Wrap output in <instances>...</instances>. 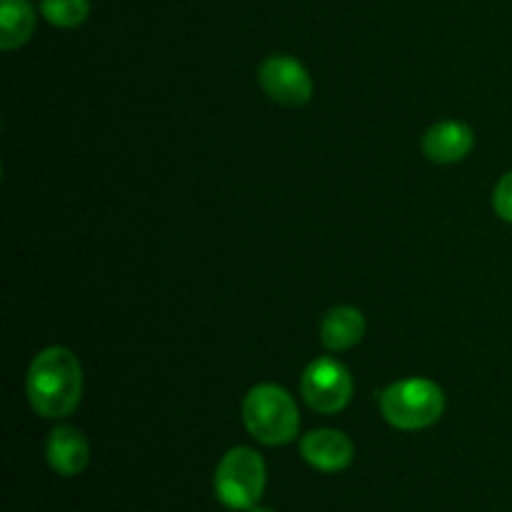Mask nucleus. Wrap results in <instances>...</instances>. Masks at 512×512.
Here are the masks:
<instances>
[{
  "label": "nucleus",
  "instance_id": "423d86ee",
  "mask_svg": "<svg viewBox=\"0 0 512 512\" xmlns=\"http://www.w3.org/2000/svg\"><path fill=\"white\" fill-rule=\"evenodd\" d=\"M258 83L270 100L285 108H300L313 98V78L293 55H268L258 68Z\"/></svg>",
  "mask_w": 512,
  "mask_h": 512
},
{
  "label": "nucleus",
  "instance_id": "7ed1b4c3",
  "mask_svg": "<svg viewBox=\"0 0 512 512\" xmlns=\"http://www.w3.org/2000/svg\"><path fill=\"white\" fill-rule=\"evenodd\" d=\"M385 423L395 430H425L445 413V393L430 378H405L388 385L378 398Z\"/></svg>",
  "mask_w": 512,
  "mask_h": 512
},
{
  "label": "nucleus",
  "instance_id": "20e7f679",
  "mask_svg": "<svg viewBox=\"0 0 512 512\" xmlns=\"http://www.w3.org/2000/svg\"><path fill=\"white\" fill-rule=\"evenodd\" d=\"M265 483H268L265 460L253 448L228 450L215 468L213 478L215 498L235 512L258 508Z\"/></svg>",
  "mask_w": 512,
  "mask_h": 512
},
{
  "label": "nucleus",
  "instance_id": "ddd939ff",
  "mask_svg": "<svg viewBox=\"0 0 512 512\" xmlns=\"http://www.w3.org/2000/svg\"><path fill=\"white\" fill-rule=\"evenodd\" d=\"M493 208H495V213H498L500 220L512 223V170L510 173H505L503 178L498 180V185H495Z\"/></svg>",
  "mask_w": 512,
  "mask_h": 512
},
{
  "label": "nucleus",
  "instance_id": "4468645a",
  "mask_svg": "<svg viewBox=\"0 0 512 512\" xmlns=\"http://www.w3.org/2000/svg\"><path fill=\"white\" fill-rule=\"evenodd\" d=\"M250 512H273V510H268V508H253Z\"/></svg>",
  "mask_w": 512,
  "mask_h": 512
},
{
  "label": "nucleus",
  "instance_id": "0eeeda50",
  "mask_svg": "<svg viewBox=\"0 0 512 512\" xmlns=\"http://www.w3.org/2000/svg\"><path fill=\"white\" fill-rule=\"evenodd\" d=\"M300 455H303L310 468L320 470V473H340V470L350 468V463H353L355 445L340 430L320 428L303 435Z\"/></svg>",
  "mask_w": 512,
  "mask_h": 512
},
{
  "label": "nucleus",
  "instance_id": "1a4fd4ad",
  "mask_svg": "<svg viewBox=\"0 0 512 512\" xmlns=\"http://www.w3.org/2000/svg\"><path fill=\"white\" fill-rule=\"evenodd\" d=\"M45 458H48L53 473L63 475V478H75L90 463L88 438L78 428H73V425H58L48 435Z\"/></svg>",
  "mask_w": 512,
  "mask_h": 512
},
{
  "label": "nucleus",
  "instance_id": "f8f14e48",
  "mask_svg": "<svg viewBox=\"0 0 512 512\" xmlns=\"http://www.w3.org/2000/svg\"><path fill=\"white\" fill-rule=\"evenodd\" d=\"M40 15L55 28H78L88 20L90 0H40Z\"/></svg>",
  "mask_w": 512,
  "mask_h": 512
},
{
  "label": "nucleus",
  "instance_id": "39448f33",
  "mask_svg": "<svg viewBox=\"0 0 512 512\" xmlns=\"http://www.w3.org/2000/svg\"><path fill=\"white\" fill-rule=\"evenodd\" d=\"M353 390V375L335 358L313 360L300 378V395L320 415H335L348 408Z\"/></svg>",
  "mask_w": 512,
  "mask_h": 512
},
{
  "label": "nucleus",
  "instance_id": "6e6552de",
  "mask_svg": "<svg viewBox=\"0 0 512 512\" xmlns=\"http://www.w3.org/2000/svg\"><path fill=\"white\" fill-rule=\"evenodd\" d=\"M475 145V133L468 123L460 120H440L430 125L423 135V153L425 158L438 165L460 163L468 158Z\"/></svg>",
  "mask_w": 512,
  "mask_h": 512
},
{
  "label": "nucleus",
  "instance_id": "f03ea898",
  "mask_svg": "<svg viewBox=\"0 0 512 512\" xmlns=\"http://www.w3.org/2000/svg\"><path fill=\"white\" fill-rule=\"evenodd\" d=\"M243 425L258 443L278 448L300 433V410L293 395L275 383H260L243 398Z\"/></svg>",
  "mask_w": 512,
  "mask_h": 512
},
{
  "label": "nucleus",
  "instance_id": "9b49d317",
  "mask_svg": "<svg viewBox=\"0 0 512 512\" xmlns=\"http://www.w3.org/2000/svg\"><path fill=\"white\" fill-rule=\"evenodd\" d=\"M35 33V8L28 0H0V48L15 50Z\"/></svg>",
  "mask_w": 512,
  "mask_h": 512
},
{
  "label": "nucleus",
  "instance_id": "9d476101",
  "mask_svg": "<svg viewBox=\"0 0 512 512\" xmlns=\"http://www.w3.org/2000/svg\"><path fill=\"white\" fill-rule=\"evenodd\" d=\"M365 338V315L353 305L330 308L320 320V343L333 353L355 348Z\"/></svg>",
  "mask_w": 512,
  "mask_h": 512
},
{
  "label": "nucleus",
  "instance_id": "f257e3e1",
  "mask_svg": "<svg viewBox=\"0 0 512 512\" xmlns=\"http://www.w3.org/2000/svg\"><path fill=\"white\" fill-rule=\"evenodd\" d=\"M25 393L40 418L60 420L73 415L83 400V368L78 355L63 345L40 350L25 375Z\"/></svg>",
  "mask_w": 512,
  "mask_h": 512
}]
</instances>
